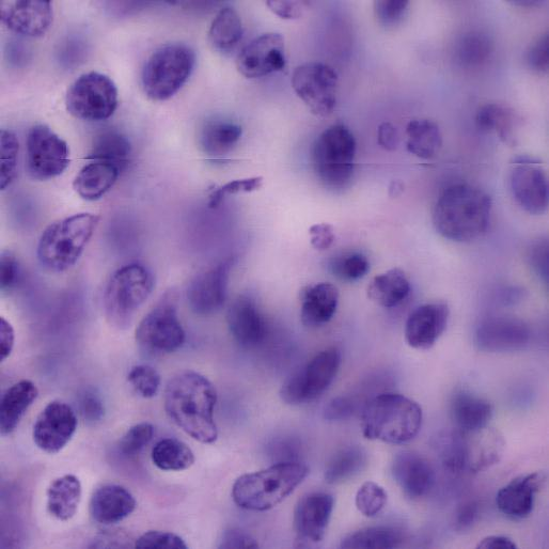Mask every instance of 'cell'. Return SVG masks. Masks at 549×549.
<instances>
[{"mask_svg":"<svg viewBox=\"0 0 549 549\" xmlns=\"http://www.w3.org/2000/svg\"><path fill=\"white\" fill-rule=\"evenodd\" d=\"M217 391L206 376L184 371L172 378L165 390V410L187 435L203 444L218 437L214 419Z\"/></svg>","mask_w":549,"mask_h":549,"instance_id":"cell-1","label":"cell"},{"mask_svg":"<svg viewBox=\"0 0 549 549\" xmlns=\"http://www.w3.org/2000/svg\"><path fill=\"white\" fill-rule=\"evenodd\" d=\"M492 208V198L481 188L470 184L452 185L435 203L433 225L449 241L473 242L488 231Z\"/></svg>","mask_w":549,"mask_h":549,"instance_id":"cell-2","label":"cell"},{"mask_svg":"<svg viewBox=\"0 0 549 549\" xmlns=\"http://www.w3.org/2000/svg\"><path fill=\"white\" fill-rule=\"evenodd\" d=\"M422 420V409L417 402L390 392L375 396L362 410L364 436L387 444L412 441L421 430Z\"/></svg>","mask_w":549,"mask_h":549,"instance_id":"cell-3","label":"cell"},{"mask_svg":"<svg viewBox=\"0 0 549 549\" xmlns=\"http://www.w3.org/2000/svg\"><path fill=\"white\" fill-rule=\"evenodd\" d=\"M308 474V467L301 462H279L260 472L241 476L233 484L232 498L242 509L268 511L288 498Z\"/></svg>","mask_w":549,"mask_h":549,"instance_id":"cell-4","label":"cell"},{"mask_svg":"<svg viewBox=\"0 0 549 549\" xmlns=\"http://www.w3.org/2000/svg\"><path fill=\"white\" fill-rule=\"evenodd\" d=\"M99 219L97 215L82 213L47 227L38 245V259L44 268L54 273L73 268L83 255Z\"/></svg>","mask_w":549,"mask_h":549,"instance_id":"cell-5","label":"cell"},{"mask_svg":"<svg viewBox=\"0 0 549 549\" xmlns=\"http://www.w3.org/2000/svg\"><path fill=\"white\" fill-rule=\"evenodd\" d=\"M356 140L349 128L335 124L316 140L312 163L320 181L331 190H342L351 182L356 158Z\"/></svg>","mask_w":549,"mask_h":549,"instance_id":"cell-6","label":"cell"},{"mask_svg":"<svg viewBox=\"0 0 549 549\" xmlns=\"http://www.w3.org/2000/svg\"><path fill=\"white\" fill-rule=\"evenodd\" d=\"M153 289L154 278L145 266H123L109 279L105 289L104 310L108 322L120 329L129 327Z\"/></svg>","mask_w":549,"mask_h":549,"instance_id":"cell-7","label":"cell"},{"mask_svg":"<svg viewBox=\"0 0 549 549\" xmlns=\"http://www.w3.org/2000/svg\"><path fill=\"white\" fill-rule=\"evenodd\" d=\"M195 65L196 54L190 46L162 47L149 58L141 76L147 96L154 101L171 99L191 77Z\"/></svg>","mask_w":549,"mask_h":549,"instance_id":"cell-8","label":"cell"},{"mask_svg":"<svg viewBox=\"0 0 549 549\" xmlns=\"http://www.w3.org/2000/svg\"><path fill=\"white\" fill-rule=\"evenodd\" d=\"M340 365L338 349L322 351L286 380L280 389L281 400L290 405H301L318 399L334 382Z\"/></svg>","mask_w":549,"mask_h":549,"instance_id":"cell-9","label":"cell"},{"mask_svg":"<svg viewBox=\"0 0 549 549\" xmlns=\"http://www.w3.org/2000/svg\"><path fill=\"white\" fill-rule=\"evenodd\" d=\"M177 301L174 291L166 293L140 322L136 340L141 348L155 354H166L182 347L186 336L178 318Z\"/></svg>","mask_w":549,"mask_h":549,"instance_id":"cell-10","label":"cell"},{"mask_svg":"<svg viewBox=\"0 0 549 549\" xmlns=\"http://www.w3.org/2000/svg\"><path fill=\"white\" fill-rule=\"evenodd\" d=\"M68 112L77 119L103 121L111 118L118 106V90L108 76L90 72L82 75L68 91Z\"/></svg>","mask_w":549,"mask_h":549,"instance_id":"cell-11","label":"cell"},{"mask_svg":"<svg viewBox=\"0 0 549 549\" xmlns=\"http://www.w3.org/2000/svg\"><path fill=\"white\" fill-rule=\"evenodd\" d=\"M338 82V74L331 66L308 62L295 69L291 84L313 115L328 117L336 108Z\"/></svg>","mask_w":549,"mask_h":549,"instance_id":"cell-12","label":"cell"},{"mask_svg":"<svg viewBox=\"0 0 549 549\" xmlns=\"http://www.w3.org/2000/svg\"><path fill=\"white\" fill-rule=\"evenodd\" d=\"M26 147V169L34 180L54 179L70 165L68 144L46 125H36L29 131Z\"/></svg>","mask_w":549,"mask_h":549,"instance_id":"cell-13","label":"cell"},{"mask_svg":"<svg viewBox=\"0 0 549 549\" xmlns=\"http://www.w3.org/2000/svg\"><path fill=\"white\" fill-rule=\"evenodd\" d=\"M335 507L333 495L313 492L303 496L294 510L297 547L316 546L324 540Z\"/></svg>","mask_w":549,"mask_h":549,"instance_id":"cell-14","label":"cell"},{"mask_svg":"<svg viewBox=\"0 0 549 549\" xmlns=\"http://www.w3.org/2000/svg\"><path fill=\"white\" fill-rule=\"evenodd\" d=\"M285 38L264 34L244 47L237 58L239 72L246 78H261L286 68Z\"/></svg>","mask_w":549,"mask_h":549,"instance_id":"cell-15","label":"cell"},{"mask_svg":"<svg viewBox=\"0 0 549 549\" xmlns=\"http://www.w3.org/2000/svg\"><path fill=\"white\" fill-rule=\"evenodd\" d=\"M510 188L517 203L531 215H542L547 211L549 192L545 171L529 159H519L510 175Z\"/></svg>","mask_w":549,"mask_h":549,"instance_id":"cell-16","label":"cell"},{"mask_svg":"<svg viewBox=\"0 0 549 549\" xmlns=\"http://www.w3.org/2000/svg\"><path fill=\"white\" fill-rule=\"evenodd\" d=\"M77 429V418L71 407L59 401L51 402L37 418L34 442L42 451L56 454L71 441Z\"/></svg>","mask_w":549,"mask_h":549,"instance_id":"cell-17","label":"cell"},{"mask_svg":"<svg viewBox=\"0 0 549 549\" xmlns=\"http://www.w3.org/2000/svg\"><path fill=\"white\" fill-rule=\"evenodd\" d=\"M476 344L481 351L506 353L524 350L531 340V329L522 320L493 317L481 322L476 331Z\"/></svg>","mask_w":549,"mask_h":549,"instance_id":"cell-18","label":"cell"},{"mask_svg":"<svg viewBox=\"0 0 549 549\" xmlns=\"http://www.w3.org/2000/svg\"><path fill=\"white\" fill-rule=\"evenodd\" d=\"M0 18L14 33L41 37L53 22V9L47 0H14L0 4Z\"/></svg>","mask_w":549,"mask_h":549,"instance_id":"cell-19","label":"cell"},{"mask_svg":"<svg viewBox=\"0 0 549 549\" xmlns=\"http://www.w3.org/2000/svg\"><path fill=\"white\" fill-rule=\"evenodd\" d=\"M229 271L230 264L224 262L197 275L192 280L187 289V301L197 315L209 316L224 306Z\"/></svg>","mask_w":549,"mask_h":549,"instance_id":"cell-20","label":"cell"},{"mask_svg":"<svg viewBox=\"0 0 549 549\" xmlns=\"http://www.w3.org/2000/svg\"><path fill=\"white\" fill-rule=\"evenodd\" d=\"M449 315V307L445 303L418 307L406 321L407 344L416 350H430L446 331Z\"/></svg>","mask_w":549,"mask_h":549,"instance_id":"cell-21","label":"cell"},{"mask_svg":"<svg viewBox=\"0 0 549 549\" xmlns=\"http://www.w3.org/2000/svg\"><path fill=\"white\" fill-rule=\"evenodd\" d=\"M391 472L402 492L411 499L427 496L436 481L433 465L414 451L399 453L392 463Z\"/></svg>","mask_w":549,"mask_h":549,"instance_id":"cell-22","label":"cell"},{"mask_svg":"<svg viewBox=\"0 0 549 549\" xmlns=\"http://www.w3.org/2000/svg\"><path fill=\"white\" fill-rule=\"evenodd\" d=\"M545 482L542 473H533L513 479L501 489L496 497L497 507L509 519L524 520L533 508L537 493Z\"/></svg>","mask_w":549,"mask_h":549,"instance_id":"cell-23","label":"cell"},{"mask_svg":"<svg viewBox=\"0 0 549 549\" xmlns=\"http://www.w3.org/2000/svg\"><path fill=\"white\" fill-rule=\"evenodd\" d=\"M227 321L230 333L244 348H254L266 336V324L256 304L240 296L229 307Z\"/></svg>","mask_w":549,"mask_h":549,"instance_id":"cell-24","label":"cell"},{"mask_svg":"<svg viewBox=\"0 0 549 549\" xmlns=\"http://www.w3.org/2000/svg\"><path fill=\"white\" fill-rule=\"evenodd\" d=\"M136 506V499L123 486L106 484L92 495L90 514L100 524L114 525L127 519Z\"/></svg>","mask_w":549,"mask_h":549,"instance_id":"cell-25","label":"cell"},{"mask_svg":"<svg viewBox=\"0 0 549 549\" xmlns=\"http://www.w3.org/2000/svg\"><path fill=\"white\" fill-rule=\"evenodd\" d=\"M301 318L307 327H320L331 321L338 308L339 290L329 282L307 286L301 292Z\"/></svg>","mask_w":549,"mask_h":549,"instance_id":"cell-26","label":"cell"},{"mask_svg":"<svg viewBox=\"0 0 549 549\" xmlns=\"http://www.w3.org/2000/svg\"><path fill=\"white\" fill-rule=\"evenodd\" d=\"M451 416L458 431L472 434L488 428L493 417V407L482 398L459 392L451 402Z\"/></svg>","mask_w":549,"mask_h":549,"instance_id":"cell-27","label":"cell"},{"mask_svg":"<svg viewBox=\"0 0 549 549\" xmlns=\"http://www.w3.org/2000/svg\"><path fill=\"white\" fill-rule=\"evenodd\" d=\"M39 390L37 386L23 380L11 386L4 394L0 407V432L3 435L13 433L29 407L37 400Z\"/></svg>","mask_w":549,"mask_h":549,"instance_id":"cell-28","label":"cell"},{"mask_svg":"<svg viewBox=\"0 0 549 549\" xmlns=\"http://www.w3.org/2000/svg\"><path fill=\"white\" fill-rule=\"evenodd\" d=\"M468 450V467L474 473L483 472L497 464L505 450V439L498 432L485 428L465 434Z\"/></svg>","mask_w":549,"mask_h":549,"instance_id":"cell-29","label":"cell"},{"mask_svg":"<svg viewBox=\"0 0 549 549\" xmlns=\"http://www.w3.org/2000/svg\"><path fill=\"white\" fill-rule=\"evenodd\" d=\"M120 171L113 164L93 161L76 176L74 191L85 200H99L115 185Z\"/></svg>","mask_w":549,"mask_h":549,"instance_id":"cell-30","label":"cell"},{"mask_svg":"<svg viewBox=\"0 0 549 549\" xmlns=\"http://www.w3.org/2000/svg\"><path fill=\"white\" fill-rule=\"evenodd\" d=\"M82 492V483L76 476L56 479L47 490V510L61 522L70 521L80 506Z\"/></svg>","mask_w":549,"mask_h":549,"instance_id":"cell-31","label":"cell"},{"mask_svg":"<svg viewBox=\"0 0 549 549\" xmlns=\"http://www.w3.org/2000/svg\"><path fill=\"white\" fill-rule=\"evenodd\" d=\"M410 293L411 282L400 269H392L374 277L368 287L370 300L384 308L399 306Z\"/></svg>","mask_w":549,"mask_h":549,"instance_id":"cell-32","label":"cell"},{"mask_svg":"<svg viewBox=\"0 0 549 549\" xmlns=\"http://www.w3.org/2000/svg\"><path fill=\"white\" fill-rule=\"evenodd\" d=\"M243 134L238 123L215 119L208 121L200 134V145L203 151L212 158L224 156L238 145Z\"/></svg>","mask_w":549,"mask_h":549,"instance_id":"cell-33","label":"cell"},{"mask_svg":"<svg viewBox=\"0 0 549 549\" xmlns=\"http://www.w3.org/2000/svg\"><path fill=\"white\" fill-rule=\"evenodd\" d=\"M406 148L422 160H432L443 147L438 124L428 119L412 120L406 127Z\"/></svg>","mask_w":549,"mask_h":549,"instance_id":"cell-34","label":"cell"},{"mask_svg":"<svg viewBox=\"0 0 549 549\" xmlns=\"http://www.w3.org/2000/svg\"><path fill=\"white\" fill-rule=\"evenodd\" d=\"M517 117L511 108L499 104H486L476 115V127L482 133H495L505 144L515 145Z\"/></svg>","mask_w":549,"mask_h":549,"instance_id":"cell-35","label":"cell"},{"mask_svg":"<svg viewBox=\"0 0 549 549\" xmlns=\"http://www.w3.org/2000/svg\"><path fill=\"white\" fill-rule=\"evenodd\" d=\"M131 154L130 140L117 131L109 130L94 139L88 159L113 164L122 170L130 162Z\"/></svg>","mask_w":549,"mask_h":549,"instance_id":"cell-36","label":"cell"},{"mask_svg":"<svg viewBox=\"0 0 549 549\" xmlns=\"http://www.w3.org/2000/svg\"><path fill=\"white\" fill-rule=\"evenodd\" d=\"M243 37V24L240 15L232 8L219 11L209 31V41L214 49L229 53L237 47Z\"/></svg>","mask_w":549,"mask_h":549,"instance_id":"cell-37","label":"cell"},{"mask_svg":"<svg viewBox=\"0 0 549 549\" xmlns=\"http://www.w3.org/2000/svg\"><path fill=\"white\" fill-rule=\"evenodd\" d=\"M403 541V532L398 528L375 526L351 533L342 540L341 547L347 549H391L401 546Z\"/></svg>","mask_w":549,"mask_h":549,"instance_id":"cell-38","label":"cell"},{"mask_svg":"<svg viewBox=\"0 0 549 549\" xmlns=\"http://www.w3.org/2000/svg\"><path fill=\"white\" fill-rule=\"evenodd\" d=\"M151 458L154 465L164 472H182L195 463L192 449L175 438H166L156 444Z\"/></svg>","mask_w":549,"mask_h":549,"instance_id":"cell-39","label":"cell"},{"mask_svg":"<svg viewBox=\"0 0 549 549\" xmlns=\"http://www.w3.org/2000/svg\"><path fill=\"white\" fill-rule=\"evenodd\" d=\"M494 45L488 35L469 31L457 43L454 57L466 69H476L485 64L493 53Z\"/></svg>","mask_w":549,"mask_h":549,"instance_id":"cell-40","label":"cell"},{"mask_svg":"<svg viewBox=\"0 0 549 549\" xmlns=\"http://www.w3.org/2000/svg\"><path fill=\"white\" fill-rule=\"evenodd\" d=\"M367 463L366 452L359 447H347L339 450L325 468V481L338 484L353 478L364 469Z\"/></svg>","mask_w":549,"mask_h":549,"instance_id":"cell-41","label":"cell"},{"mask_svg":"<svg viewBox=\"0 0 549 549\" xmlns=\"http://www.w3.org/2000/svg\"><path fill=\"white\" fill-rule=\"evenodd\" d=\"M436 451L445 469L451 474H461L468 467L467 441L464 433L454 430L439 435Z\"/></svg>","mask_w":549,"mask_h":549,"instance_id":"cell-42","label":"cell"},{"mask_svg":"<svg viewBox=\"0 0 549 549\" xmlns=\"http://www.w3.org/2000/svg\"><path fill=\"white\" fill-rule=\"evenodd\" d=\"M387 498V493L381 485L368 481L357 491L355 505L363 515L374 517L383 511Z\"/></svg>","mask_w":549,"mask_h":549,"instance_id":"cell-43","label":"cell"},{"mask_svg":"<svg viewBox=\"0 0 549 549\" xmlns=\"http://www.w3.org/2000/svg\"><path fill=\"white\" fill-rule=\"evenodd\" d=\"M0 143H2V175H0V187L2 190L13 182L17 176L19 140L12 132L3 130L0 132Z\"/></svg>","mask_w":549,"mask_h":549,"instance_id":"cell-44","label":"cell"},{"mask_svg":"<svg viewBox=\"0 0 549 549\" xmlns=\"http://www.w3.org/2000/svg\"><path fill=\"white\" fill-rule=\"evenodd\" d=\"M334 274L347 281H356L365 277L370 271V262L359 253L344 254L332 263Z\"/></svg>","mask_w":549,"mask_h":549,"instance_id":"cell-45","label":"cell"},{"mask_svg":"<svg viewBox=\"0 0 549 549\" xmlns=\"http://www.w3.org/2000/svg\"><path fill=\"white\" fill-rule=\"evenodd\" d=\"M128 380L137 394L145 399L154 398L161 387V375L148 365L134 367L129 373Z\"/></svg>","mask_w":549,"mask_h":549,"instance_id":"cell-46","label":"cell"},{"mask_svg":"<svg viewBox=\"0 0 549 549\" xmlns=\"http://www.w3.org/2000/svg\"><path fill=\"white\" fill-rule=\"evenodd\" d=\"M410 3L406 0H381L374 3L376 21L386 28L392 29L399 26L409 11Z\"/></svg>","mask_w":549,"mask_h":549,"instance_id":"cell-47","label":"cell"},{"mask_svg":"<svg viewBox=\"0 0 549 549\" xmlns=\"http://www.w3.org/2000/svg\"><path fill=\"white\" fill-rule=\"evenodd\" d=\"M154 435V428L150 423L143 422L132 427L121 438L119 449L124 456H136L141 450L150 444Z\"/></svg>","mask_w":549,"mask_h":549,"instance_id":"cell-48","label":"cell"},{"mask_svg":"<svg viewBox=\"0 0 549 549\" xmlns=\"http://www.w3.org/2000/svg\"><path fill=\"white\" fill-rule=\"evenodd\" d=\"M263 184L262 177L233 180L224 186L216 188L210 196V208L214 209L221 205L226 196L242 193H253L260 190Z\"/></svg>","mask_w":549,"mask_h":549,"instance_id":"cell-49","label":"cell"},{"mask_svg":"<svg viewBox=\"0 0 549 549\" xmlns=\"http://www.w3.org/2000/svg\"><path fill=\"white\" fill-rule=\"evenodd\" d=\"M136 548L149 549H186L184 540L175 533L164 531H149L137 539Z\"/></svg>","mask_w":549,"mask_h":549,"instance_id":"cell-50","label":"cell"},{"mask_svg":"<svg viewBox=\"0 0 549 549\" xmlns=\"http://www.w3.org/2000/svg\"><path fill=\"white\" fill-rule=\"evenodd\" d=\"M527 260L533 272L547 284L549 277V245L546 238L533 241L529 245Z\"/></svg>","mask_w":549,"mask_h":549,"instance_id":"cell-51","label":"cell"},{"mask_svg":"<svg viewBox=\"0 0 549 549\" xmlns=\"http://www.w3.org/2000/svg\"><path fill=\"white\" fill-rule=\"evenodd\" d=\"M528 68L538 74H546L549 66V36L543 35L533 42L525 55Z\"/></svg>","mask_w":549,"mask_h":549,"instance_id":"cell-52","label":"cell"},{"mask_svg":"<svg viewBox=\"0 0 549 549\" xmlns=\"http://www.w3.org/2000/svg\"><path fill=\"white\" fill-rule=\"evenodd\" d=\"M78 410L89 423L100 422L105 415L104 403L93 389H85L78 397Z\"/></svg>","mask_w":549,"mask_h":549,"instance_id":"cell-53","label":"cell"},{"mask_svg":"<svg viewBox=\"0 0 549 549\" xmlns=\"http://www.w3.org/2000/svg\"><path fill=\"white\" fill-rule=\"evenodd\" d=\"M356 398L341 396L329 402L324 410V418L329 421H342L353 417L359 410Z\"/></svg>","mask_w":549,"mask_h":549,"instance_id":"cell-54","label":"cell"},{"mask_svg":"<svg viewBox=\"0 0 549 549\" xmlns=\"http://www.w3.org/2000/svg\"><path fill=\"white\" fill-rule=\"evenodd\" d=\"M219 548H258L256 539L241 529H229L223 533Z\"/></svg>","mask_w":549,"mask_h":549,"instance_id":"cell-55","label":"cell"},{"mask_svg":"<svg viewBox=\"0 0 549 549\" xmlns=\"http://www.w3.org/2000/svg\"><path fill=\"white\" fill-rule=\"evenodd\" d=\"M2 268H0V274H2V288L3 290H10L17 286L20 268L19 262L9 253H5L2 257Z\"/></svg>","mask_w":549,"mask_h":549,"instance_id":"cell-56","label":"cell"},{"mask_svg":"<svg viewBox=\"0 0 549 549\" xmlns=\"http://www.w3.org/2000/svg\"><path fill=\"white\" fill-rule=\"evenodd\" d=\"M479 513L480 508L475 500L465 501L457 511L456 528L459 531H465L472 528L478 520Z\"/></svg>","mask_w":549,"mask_h":549,"instance_id":"cell-57","label":"cell"},{"mask_svg":"<svg viewBox=\"0 0 549 549\" xmlns=\"http://www.w3.org/2000/svg\"><path fill=\"white\" fill-rule=\"evenodd\" d=\"M309 234L312 246L318 250L328 249L335 242L334 228L329 224L313 225Z\"/></svg>","mask_w":549,"mask_h":549,"instance_id":"cell-58","label":"cell"},{"mask_svg":"<svg viewBox=\"0 0 549 549\" xmlns=\"http://www.w3.org/2000/svg\"><path fill=\"white\" fill-rule=\"evenodd\" d=\"M266 6L281 19L295 20L302 17L307 4L300 2H273L271 0V2L266 3Z\"/></svg>","mask_w":549,"mask_h":549,"instance_id":"cell-59","label":"cell"},{"mask_svg":"<svg viewBox=\"0 0 549 549\" xmlns=\"http://www.w3.org/2000/svg\"><path fill=\"white\" fill-rule=\"evenodd\" d=\"M15 335L12 325L5 319H0V358L2 362L12 353Z\"/></svg>","mask_w":549,"mask_h":549,"instance_id":"cell-60","label":"cell"},{"mask_svg":"<svg viewBox=\"0 0 549 549\" xmlns=\"http://www.w3.org/2000/svg\"><path fill=\"white\" fill-rule=\"evenodd\" d=\"M378 141L385 150H396L399 145L398 130L389 122L382 123L378 131Z\"/></svg>","mask_w":549,"mask_h":549,"instance_id":"cell-61","label":"cell"},{"mask_svg":"<svg viewBox=\"0 0 549 549\" xmlns=\"http://www.w3.org/2000/svg\"><path fill=\"white\" fill-rule=\"evenodd\" d=\"M481 549H515L517 548L514 541L504 536H490L483 539L478 545Z\"/></svg>","mask_w":549,"mask_h":549,"instance_id":"cell-62","label":"cell"},{"mask_svg":"<svg viewBox=\"0 0 549 549\" xmlns=\"http://www.w3.org/2000/svg\"><path fill=\"white\" fill-rule=\"evenodd\" d=\"M403 191H404V186L399 181L392 182L389 187V193L391 197H398L403 193Z\"/></svg>","mask_w":549,"mask_h":549,"instance_id":"cell-63","label":"cell"},{"mask_svg":"<svg viewBox=\"0 0 549 549\" xmlns=\"http://www.w3.org/2000/svg\"><path fill=\"white\" fill-rule=\"evenodd\" d=\"M512 4L520 7H536L541 5L538 0H536V2H530V0H525V2H522V0H516V2H513Z\"/></svg>","mask_w":549,"mask_h":549,"instance_id":"cell-64","label":"cell"}]
</instances>
